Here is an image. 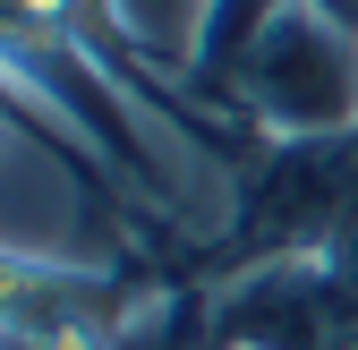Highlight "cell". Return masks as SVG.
I'll return each instance as SVG.
<instances>
[{"label":"cell","mask_w":358,"mask_h":350,"mask_svg":"<svg viewBox=\"0 0 358 350\" xmlns=\"http://www.w3.org/2000/svg\"><path fill=\"white\" fill-rule=\"evenodd\" d=\"M205 9H213V0H103L120 60H145L162 77H188L196 34H205Z\"/></svg>","instance_id":"2"},{"label":"cell","mask_w":358,"mask_h":350,"mask_svg":"<svg viewBox=\"0 0 358 350\" xmlns=\"http://www.w3.org/2000/svg\"><path fill=\"white\" fill-rule=\"evenodd\" d=\"M222 111H239L264 146L273 137H350L358 128V18L333 0H282L256 52L231 69Z\"/></svg>","instance_id":"1"},{"label":"cell","mask_w":358,"mask_h":350,"mask_svg":"<svg viewBox=\"0 0 358 350\" xmlns=\"http://www.w3.org/2000/svg\"><path fill=\"white\" fill-rule=\"evenodd\" d=\"M333 9H341V18H358V0H333Z\"/></svg>","instance_id":"3"}]
</instances>
